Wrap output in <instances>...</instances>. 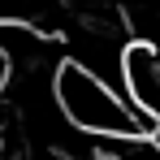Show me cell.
<instances>
[{
  "label": "cell",
  "mask_w": 160,
  "mask_h": 160,
  "mask_svg": "<svg viewBox=\"0 0 160 160\" xmlns=\"http://www.w3.org/2000/svg\"><path fill=\"white\" fill-rule=\"evenodd\" d=\"M52 100L65 117V126L91 138H104V143H152L156 138V121L147 112L126 100L121 87L95 78L91 69H82L78 61H61L52 74Z\"/></svg>",
  "instance_id": "cell-1"
},
{
  "label": "cell",
  "mask_w": 160,
  "mask_h": 160,
  "mask_svg": "<svg viewBox=\"0 0 160 160\" xmlns=\"http://www.w3.org/2000/svg\"><path fill=\"white\" fill-rule=\"evenodd\" d=\"M121 91L138 112H147L152 121L160 117V48L130 39L121 52Z\"/></svg>",
  "instance_id": "cell-2"
}]
</instances>
